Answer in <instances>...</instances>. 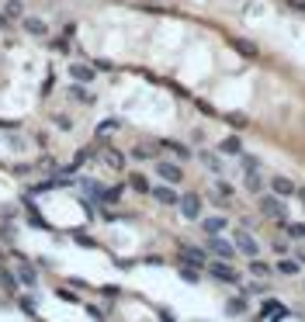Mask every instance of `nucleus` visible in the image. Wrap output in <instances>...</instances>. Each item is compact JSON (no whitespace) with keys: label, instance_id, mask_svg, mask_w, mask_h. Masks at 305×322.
Masks as SVG:
<instances>
[{"label":"nucleus","instance_id":"c9c22d12","mask_svg":"<svg viewBox=\"0 0 305 322\" xmlns=\"http://www.w3.org/2000/svg\"><path fill=\"white\" fill-rule=\"evenodd\" d=\"M52 83H56V80H52V73H49L45 80H42V94H49V90H52Z\"/></svg>","mask_w":305,"mask_h":322},{"label":"nucleus","instance_id":"7c9ffc66","mask_svg":"<svg viewBox=\"0 0 305 322\" xmlns=\"http://www.w3.org/2000/svg\"><path fill=\"white\" fill-rule=\"evenodd\" d=\"M229 312H232V315L247 312V302H243V298H232V302H229Z\"/></svg>","mask_w":305,"mask_h":322},{"label":"nucleus","instance_id":"4468645a","mask_svg":"<svg viewBox=\"0 0 305 322\" xmlns=\"http://www.w3.org/2000/svg\"><path fill=\"white\" fill-rule=\"evenodd\" d=\"M160 149L173 152L177 159H191V149H188V146H180V142H170V139H163V142H160Z\"/></svg>","mask_w":305,"mask_h":322},{"label":"nucleus","instance_id":"4c0bfd02","mask_svg":"<svg viewBox=\"0 0 305 322\" xmlns=\"http://www.w3.org/2000/svg\"><path fill=\"white\" fill-rule=\"evenodd\" d=\"M0 28H4V31H7V28H11V18H7V14H4V11H0Z\"/></svg>","mask_w":305,"mask_h":322},{"label":"nucleus","instance_id":"1a4fd4ad","mask_svg":"<svg viewBox=\"0 0 305 322\" xmlns=\"http://www.w3.org/2000/svg\"><path fill=\"white\" fill-rule=\"evenodd\" d=\"M70 76H73L76 83H90V80H94V66H87V62H73V66H70Z\"/></svg>","mask_w":305,"mask_h":322},{"label":"nucleus","instance_id":"f03ea898","mask_svg":"<svg viewBox=\"0 0 305 322\" xmlns=\"http://www.w3.org/2000/svg\"><path fill=\"white\" fill-rule=\"evenodd\" d=\"M156 173H160L167 184H180V180H184V170H180L177 163H167V159H156Z\"/></svg>","mask_w":305,"mask_h":322},{"label":"nucleus","instance_id":"a19ab883","mask_svg":"<svg viewBox=\"0 0 305 322\" xmlns=\"http://www.w3.org/2000/svg\"><path fill=\"white\" fill-rule=\"evenodd\" d=\"M302 205H305V190H302Z\"/></svg>","mask_w":305,"mask_h":322},{"label":"nucleus","instance_id":"cd10ccee","mask_svg":"<svg viewBox=\"0 0 305 322\" xmlns=\"http://www.w3.org/2000/svg\"><path fill=\"white\" fill-rule=\"evenodd\" d=\"M250 270H253L257 277H267V274H270V267H267L264 260H253V264H250Z\"/></svg>","mask_w":305,"mask_h":322},{"label":"nucleus","instance_id":"2eb2a0df","mask_svg":"<svg viewBox=\"0 0 305 322\" xmlns=\"http://www.w3.org/2000/svg\"><path fill=\"white\" fill-rule=\"evenodd\" d=\"M104 163H108L111 170H125V156L118 149H104Z\"/></svg>","mask_w":305,"mask_h":322},{"label":"nucleus","instance_id":"aec40b11","mask_svg":"<svg viewBox=\"0 0 305 322\" xmlns=\"http://www.w3.org/2000/svg\"><path fill=\"white\" fill-rule=\"evenodd\" d=\"M129 187L132 190H139V194H149V180H146V177H142V173H132V177H129Z\"/></svg>","mask_w":305,"mask_h":322},{"label":"nucleus","instance_id":"f3484780","mask_svg":"<svg viewBox=\"0 0 305 322\" xmlns=\"http://www.w3.org/2000/svg\"><path fill=\"white\" fill-rule=\"evenodd\" d=\"M201 229H205L208 236H219V232L226 229V218H222V215H215V218H205V222H201Z\"/></svg>","mask_w":305,"mask_h":322},{"label":"nucleus","instance_id":"bb28decb","mask_svg":"<svg viewBox=\"0 0 305 322\" xmlns=\"http://www.w3.org/2000/svg\"><path fill=\"white\" fill-rule=\"evenodd\" d=\"M21 312H24V315H38L35 302H32V298H28V295H21Z\"/></svg>","mask_w":305,"mask_h":322},{"label":"nucleus","instance_id":"473e14b6","mask_svg":"<svg viewBox=\"0 0 305 322\" xmlns=\"http://www.w3.org/2000/svg\"><path fill=\"white\" fill-rule=\"evenodd\" d=\"M73 239L80 243V246H97L94 239H90V236H83V232H73Z\"/></svg>","mask_w":305,"mask_h":322},{"label":"nucleus","instance_id":"72a5a7b5","mask_svg":"<svg viewBox=\"0 0 305 322\" xmlns=\"http://www.w3.org/2000/svg\"><path fill=\"white\" fill-rule=\"evenodd\" d=\"M243 167H247V170H257V167H260V159H257V156H243Z\"/></svg>","mask_w":305,"mask_h":322},{"label":"nucleus","instance_id":"e433bc0d","mask_svg":"<svg viewBox=\"0 0 305 322\" xmlns=\"http://www.w3.org/2000/svg\"><path fill=\"white\" fill-rule=\"evenodd\" d=\"M52 49H56V52H70V45H66L63 38H56V42H52Z\"/></svg>","mask_w":305,"mask_h":322},{"label":"nucleus","instance_id":"5701e85b","mask_svg":"<svg viewBox=\"0 0 305 322\" xmlns=\"http://www.w3.org/2000/svg\"><path fill=\"white\" fill-rule=\"evenodd\" d=\"M4 14H7L11 21H14V18H24V7H21V0H11V4L4 7Z\"/></svg>","mask_w":305,"mask_h":322},{"label":"nucleus","instance_id":"20e7f679","mask_svg":"<svg viewBox=\"0 0 305 322\" xmlns=\"http://www.w3.org/2000/svg\"><path fill=\"white\" fill-rule=\"evenodd\" d=\"M208 249L219 256V260H232V256H236V246H232V243H226L222 236H211V239H208Z\"/></svg>","mask_w":305,"mask_h":322},{"label":"nucleus","instance_id":"423d86ee","mask_svg":"<svg viewBox=\"0 0 305 322\" xmlns=\"http://www.w3.org/2000/svg\"><path fill=\"white\" fill-rule=\"evenodd\" d=\"M232 243H236V249H239V253H247V256H257V249H260V246H257V239L250 236L247 229H239Z\"/></svg>","mask_w":305,"mask_h":322},{"label":"nucleus","instance_id":"39448f33","mask_svg":"<svg viewBox=\"0 0 305 322\" xmlns=\"http://www.w3.org/2000/svg\"><path fill=\"white\" fill-rule=\"evenodd\" d=\"M260 211H264L267 218H281V226H285V205H281V198H260Z\"/></svg>","mask_w":305,"mask_h":322},{"label":"nucleus","instance_id":"c85d7f7f","mask_svg":"<svg viewBox=\"0 0 305 322\" xmlns=\"http://www.w3.org/2000/svg\"><path fill=\"white\" fill-rule=\"evenodd\" d=\"M152 156V146H135L132 149V159H149Z\"/></svg>","mask_w":305,"mask_h":322},{"label":"nucleus","instance_id":"9d476101","mask_svg":"<svg viewBox=\"0 0 305 322\" xmlns=\"http://www.w3.org/2000/svg\"><path fill=\"white\" fill-rule=\"evenodd\" d=\"M270 190H274L278 198H291V194H295V184H291L288 177H281V173H278V177L270 180Z\"/></svg>","mask_w":305,"mask_h":322},{"label":"nucleus","instance_id":"9b49d317","mask_svg":"<svg viewBox=\"0 0 305 322\" xmlns=\"http://www.w3.org/2000/svg\"><path fill=\"white\" fill-rule=\"evenodd\" d=\"M152 198L160 201V205H180V198H177V190L167 184V187H152Z\"/></svg>","mask_w":305,"mask_h":322},{"label":"nucleus","instance_id":"7ed1b4c3","mask_svg":"<svg viewBox=\"0 0 305 322\" xmlns=\"http://www.w3.org/2000/svg\"><path fill=\"white\" fill-rule=\"evenodd\" d=\"M180 215L191 218V222H198V215H201V198H198V194H184V198H180Z\"/></svg>","mask_w":305,"mask_h":322},{"label":"nucleus","instance_id":"0eeeda50","mask_svg":"<svg viewBox=\"0 0 305 322\" xmlns=\"http://www.w3.org/2000/svg\"><path fill=\"white\" fill-rule=\"evenodd\" d=\"M177 253H180V260H188V264L205 267V249H198V246H188V243H180V246H177Z\"/></svg>","mask_w":305,"mask_h":322},{"label":"nucleus","instance_id":"f257e3e1","mask_svg":"<svg viewBox=\"0 0 305 322\" xmlns=\"http://www.w3.org/2000/svg\"><path fill=\"white\" fill-rule=\"evenodd\" d=\"M211 277L215 281H226V284H239V270H232V264L229 260H219V264H211Z\"/></svg>","mask_w":305,"mask_h":322},{"label":"nucleus","instance_id":"c756f323","mask_svg":"<svg viewBox=\"0 0 305 322\" xmlns=\"http://www.w3.org/2000/svg\"><path fill=\"white\" fill-rule=\"evenodd\" d=\"M222 152H239V139L232 135V139H222Z\"/></svg>","mask_w":305,"mask_h":322},{"label":"nucleus","instance_id":"6ab92c4d","mask_svg":"<svg viewBox=\"0 0 305 322\" xmlns=\"http://www.w3.org/2000/svg\"><path fill=\"white\" fill-rule=\"evenodd\" d=\"M260 315H264V319H270V315H288V308L278 305V302H264L260 305Z\"/></svg>","mask_w":305,"mask_h":322},{"label":"nucleus","instance_id":"412c9836","mask_svg":"<svg viewBox=\"0 0 305 322\" xmlns=\"http://www.w3.org/2000/svg\"><path fill=\"white\" fill-rule=\"evenodd\" d=\"M278 274H281V277H295V274H298V264H295V260H281V264H278Z\"/></svg>","mask_w":305,"mask_h":322},{"label":"nucleus","instance_id":"a211bd4d","mask_svg":"<svg viewBox=\"0 0 305 322\" xmlns=\"http://www.w3.org/2000/svg\"><path fill=\"white\" fill-rule=\"evenodd\" d=\"M232 45H236V52H239V56H247V59L257 56V45H253V42H247V38H232Z\"/></svg>","mask_w":305,"mask_h":322},{"label":"nucleus","instance_id":"a878e982","mask_svg":"<svg viewBox=\"0 0 305 322\" xmlns=\"http://www.w3.org/2000/svg\"><path fill=\"white\" fill-rule=\"evenodd\" d=\"M201 159H205V167H208V170H222V159H219V156H211V152H205V156H201Z\"/></svg>","mask_w":305,"mask_h":322},{"label":"nucleus","instance_id":"f704fd0d","mask_svg":"<svg viewBox=\"0 0 305 322\" xmlns=\"http://www.w3.org/2000/svg\"><path fill=\"white\" fill-rule=\"evenodd\" d=\"M38 167H45V170H56V163H52V156H42V159H38Z\"/></svg>","mask_w":305,"mask_h":322},{"label":"nucleus","instance_id":"dca6fc26","mask_svg":"<svg viewBox=\"0 0 305 322\" xmlns=\"http://www.w3.org/2000/svg\"><path fill=\"white\" fill-rule=\"evenodd\" d=\"M70 101H80V104H94V94H90V90H83L80 83H73V87H70Z\"/></svg>","mask_w":305,"mask_h":322},{"label":"nucleus","instance_id":"f8f14e48","mask_svg":"<svg viewBox=\"0 0 305 322\" xmlns=\"http://www.w3.org/2000/svg\"><path fill=\"white\" fill-rule=\"evenodd\" d=\"M14 277H18L24 287H35V284H38V274H35V270H32L28 264H24V260H21V267L14 270Z\"/></svg>","mask_w":305,"mask_h":322},{"label":"nucleus","instance_id":"2f4dec72","mask_svg":"<svg viewBox=\"0 0 305 322\" xmlns=\"http://www.w3.org/2000/svg\"><path fill=\"white\" fill-rule=\"evenodd\" d=\"M0 284L7 287V291H14V277H11V274H7L4 267H0Z\"/></svg>","mask_w":305,"mask_h":322},{"label":"nucleus","instance_id":"6e6552de","mask_svg":"<svg viewBox=\"0 0 305 322\" xmlns=\"http://www.w3.org/2000/svg\"><path fill=\"white\" fill-rule=\"evenodd\" d=\"M21 28L28 31V35H35V38H45L49 35V24L42 18H21Z\"/></svg>","mask_w":305,"mask_h":322},{"label":"nucleus","instance_id":"ddd939ff","mask_svg":"<svg viewBox=\"0 0 305 322\" xmlns=\"http://www.w3.org/2000/svg\"><path fill=\"white\" fill-rule=\"evenodd\" d=\"M180 277H184L188 284L201 281V267H198V264H188V260H180Z\"/></svg>","mask_w":305,"mask_h":322},{"label":"nucleus","instance_id":"b1692460","mask_svg":"<svg viewBox=\"0 0 305 322\" xmlns=\"http://www.w3.org/2000/svg\"><path fill=\"white\" fill-rule=\"evenodd\" d=\"M285 232L291 236V239H305V226H302V222H291V226H285Z\"/></svg>","mask_w":305,"mask_h":322},{"label":"nucleus","instance_id":"393cba45","mask_svg":"<svg viewBox=\"0 0 305 322\" xmlns=\"http://www.w3.org/2000/svg\"><path fill=\"white\" fill-rule=\"evenodd\" d=\"M114 128H118V121H101V125H97V139H108Z\"/></svg>","mask_w":305,"mask_h":322},{"label":"nucleus","instance_id":"ea45409f","mask_svg":"<svg viewBox=\"0 0 305 322\" xmlns=\"http://www.w3.org/2000/svg\"><path fill=\"white\" fill-rule=\"evenodd\" d=\"M298 11H305V0H302V4H298Z\"/></svg>","mask_w":305,"mask_h":322},{"label":"nucleus","instance_id":"4be33fe9","mask_svg":"<svg viewBox=\"0 0 305 322\" xmlns=\"http://www.w3.org/2000/svg\"><path fill=\"white\" fill-rule=\"evenodd\" d=\"M260 187H264V184H260L257 170H247V190H250V194H260Z\"/></svg>","mask_w":305,"mask_h":322},{"label":"nucleus","instance_id":"58836bf2","mask_svg":"<svg viewBox=\"0 0 305 322\" xmlns=\"http://www.w3.org/2000/svg\"><path fill=\"white\" fill-rule=\"evenodd\" d=\"M298 260H302V264H305V249H302V253H298Z\"/></svg>","mask_w":305,"mask_h":322}]
</instances>
